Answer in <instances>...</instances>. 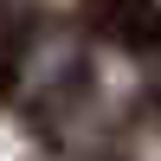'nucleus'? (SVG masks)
Here are the masks:
<instances>
[{"mask_svg": "<svg viewBox=\"0 0 161 161\" xmlns=\"http://www.w3.org/2000/svg\"><path fill=\"white\" fill-rule=\"evenodd\" d=\"M84 7H90V26L116 45H136V52L161 45V7L155 0H84Z\"/></svg>", "mask_w": 161, "mask_h": 161, "instance_id": "nucleus-1", "label": "nucleus"}, {"mask_svg": "<svg viewBox=\"0 0 161 161\" xmlns=\"http://www.w3.org/2000/svg\"><path fill=\"white\" fill-rule=\"evenodd\" d=\"M0 90H13V58H0Z\"/></svg>", "mask_w": 161, "mask_h": 161, "instance_id": "nucleus-2", "label": "nucleus"}]
</instances>
